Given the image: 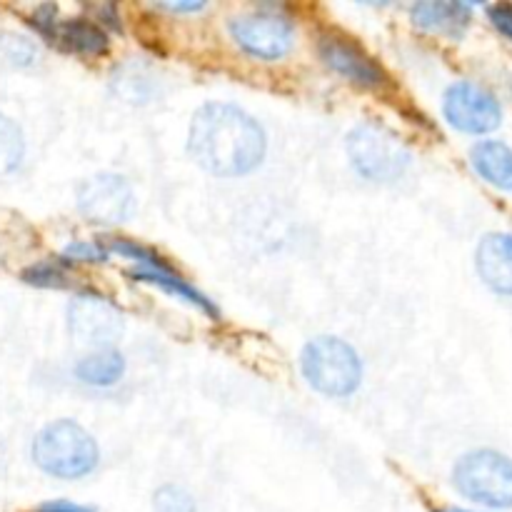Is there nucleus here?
I'll use <instances>...</instances> for the list:
<instances>
[{
    "mask_svg": "<svg viewBox=\"0 0 512 512\" xmlns=\"http://www.w3.org/2000/svg\"><path fill=\"white\" fill-rule=\"evenodd\" d=\"M188 150L210 175L240 178L263 163L268 140L258 120L238 105L205 103L190 123Z\"/></svg>",
    "mask_w": 512,
    "mask_h": 512,
    "instance_id": "f257e3e1",
    "label": "nucleus"
},
{
    "mask_svg": "<svg viewBox=\"0 0 512 512\" xmlns=\"http://www.w3.org/2000/svg\"><path fill=\"white\" fill-rule=\"evenodd\" d=\"M33 460L43 473L60 480H78L98 468L100 450L85 428L73 420L45 425L33 440Z\"/></svg>",
    "mask_w": 512,
    "mask_h": 512,
    "instance_id": "f03ea898",
    "label": "nucleus"
},
{
    "mask_svg": "<svg viewBox=\"0 0 512 512\" xmlns=\"http://www.w3.org/2000/svg\"><path fill=\"white\" fill-rule=\"evenodd\" d=\"M300 368L305 380L328 398H348L363 380V363L345 340L320 335L303 348Z\"/></svg>",
    "mask_w": 512,
    "mask_h": 512,
    "instance_id": "7ed1b4c3",
    "label": "nucleus"
},
{
    "mask_svg": "<svg viewBox=\"0 0 512 512\" xmlns=\"http://www.w3.org/2000/svg\"><path fill=\"white\" fill-rule=\"evenodd\" d=\"M453 485L470 503L508 510L512 508V460L498 450L465 453L453 468Z\"/></svg>",
    "mask_w": 512,
    "mask_h": 512,
    "instance_id": "20e7f679",
    "label": "nucleus"
},
{
    "mask_svg": "<svg viewBox=\"0 0 512 512\" xmlns=\"http://www.w3.org/2000/svg\"><path fill=\"white\" fill-rule=\"evenodd\" d=\"M348 158L363 178L375 183H393L408 170L410 150L393 130L365 120L350 130Z\"/></svg>",
    "mask_w": 512,
    "mask_h": 512,
    "instance_id": "39448f33",
    "label": "nucleus"
},
{
    "mask_svg": "<svg viewBox=\"0 0 512 512\" xmlns=\"http://www.w3.org/2000/svg\"><path fill=\"white\" fill-rule=\"evenodd\" d=\"M235 43L260 60H280L293 50L295 28L288 18L275 13L238 15L228 23Z\"/></svg>",
    "mask_w": 512,
    "mask_h": 512,
    "instance_id": "423d86ee",
    "label": "nucleus"
},
{
    "mask_svg": "<svg viewBox=\"0 0 512 512\" xmlns=\"http://www.w3.org/2000/svg\"><path fill=\"white\" fill-rule=\"evenodd\" d=\"M443 113L453 128L470 135L493 133L503 120V108L495 95L470 80L450 85L443 98Z\"/></svg>",
    "mask_w": 512,
    "mask_h": 512,
    "instance_id": "0eeeda50",
    "label": "nucleus"
},
{
    "mask_svg": "<svg viewBox=\"0 0 512 512\" xmlns=\"http://www.w3.org/2000/svg\"><path fill=\"white\" fill-rule=\"evenodd\" d=\"M78 210L93 223H125L135 213L133 188L123 175L98 173L78 188Z\"/></svg>",
    "mask_w": 512,
    "mask_h": 512,
    "instance_id": "6e6552de",
    "label": "nucleus"
},
{
    "mask_svg": "<svg viewBox=\"0 0 512 512\" xmlns=\"http://www.w3.org/2000/svg\"><path fill=\"white\" fill-rule=\"evenodd\" d=\"M123 315L100 295H78L68 305V328L78 343L103 350L123 335Z\"/></svg>",
    "mask_w": 512,
    "mask_h": 512,
    "instance_id": "1a4fd4ad",
    "label": "nucleus"
},
{
    "mask_svg": "<svg viewBox=\"0 0 512 512\" xmlns=\"http://www.w3.org/2000/svg\"><path fill=\"white\" fill-rule=\"evenodd\" d=\"M30 23L40 30L48 40H53L60 48L78 55H103L108 53V35L98 23L85 18L58 20V10L53 5H43L33 13Z\"/></svg>",
    "mask_w": 512,
    "mask_h": 512,
    "instance_id": "9d476101",
    "label": "nucleus"
},
{
    "mask_svg": "<svg viewBox=\"0 0 512 512\" xmlns=\"http://www.w3.org/2000/svg\"><path fill=\"white\" fill-rule=\"evenodd\" d=\"M318 50L330 70H335L360 88H383L388 83L385 70L360 45L350 43L348 38H323Z\"/></svg>",
    "mask_w": 512,
    "mask_h": 512,
    "instance_id": "9b49d317",
    "label": "nucleus"
},
{
    "mask_svg": "<svg viewBox=\"0 0 512 512\" xmlns=\"http://www.w3.org/2000/svg\"><path fill=\"white\" fill-rule=\"evenodd\" d=\"M478 275L490 290L500 295H512V235L490 233L480 240L475 255Z\"/></svg>",
    "mask_w": 512,
    "mask_h": 512,
    "instance_id": "f8f14e48",
    "label": "nucleus"
},
{
    "mask_svg": "<svg viewBox=\"0 0 512 512\" xmlns=\"http://www.w3.org/2000/svg\"><path fill=\"white\" fill-rule=\"evenodd\" d=\"M410 15H413V23L418 28L430 30V33L450 35V38H460L470 25V5L458 3V0L455 3L425 0V3L413 5Z\"/></svg>",
    "mask_w": 512,
    "mask_h": 512,
    "instance_id": "ddd939ff",
    "label": "nucleus"
},
{
    "mask_svg": "<svg viewBox=\"0 0 512 512\" xmlns=\"http://www.w3.org/2000/svg\"><path fill=\"white\" fill-rule=\"evenodd\" d=\"M130 278H133L135 283H148V285H155V288H163L165 293L175 295L178 300H185V303L200 308L208 318L220 320V310L215 308L213 300L205 298L198 288H193L188 280H183L178 273H173L168 265H163V268H138L130 273Z\"/></svg>",
    "mask_w": 512,
    "mask_h": 512,
    "instance_id": "4468645a",
    "label": "nucleus"
},
{
    "mask_svg": "<svg viewBox=\"0 0 512 512\" xmlns=\"http://www.w3.org/2000/svg\"><path fill=\"white\" fill-rule=\"evenodd\" d=\"M473 168L488 180L490 185L512 193V150L500 140H483L470 153Z\"/></svg>",
    "mask_w": 512,
    "mask_h": 512,
    "instance_id": "2eb2a0df",
    "label": "nucleus"
},
{
    "mask_svg": "<svg viewBox=\"0 0 512 512\" xmlns=\"http://www.w3.org/2000/svg\"><path fill=\"white\" fill-rule=\"evenodd\" d=\"M125 373V358L113 348L93 350L90 355L78 360L75 365V378L90 388H110L118 383Z\"/></svg>",
    "mask_w": 512,
    "mask_h": 512,
    "instance_id": "dca6fc26",
    "label": "nucleus"
},
{
    "mask_svg": "<svg viewBox=\"0 0 512 512\" xmlns=\"http://www.w3.org/2000/svg\"><path fill=\"white\" fill-rule=\"evenodd\" d=\"M155 85L158 83H155L153 75H148V68L138 60L125 63L115 73V90H120V95L130 103H148L155 93Z\"/></svg>",
    "mask_w": 512,
    "mask_h": 512,
    "instance_id": "f3484780",
    "label": "nucleus"
},
{
    "mask_svg": "<svg viewBox=\"0 0 512 512\" xmlns=\"http://www.w3.org/2000/svg\"><path fill=\"white\" fill-rule=\"evenodd\" d=\"M25 155V140L18 125L0 113V175L13 173Z\"/></svg>",
    "mask_w": 512,
    "mask_h": 512,
    "instance_id": "a211bd4d",
    "label": "nucleus"
},
{
    "mask_svg": "<svg viewBox=\"0 0 512 512\" xmlns=\"http://www.w3.org/2000/svg\"><path fill=\"white\" fill-rule=\"evenodd\" d=\"M153 510L155 512H198L195 498L180 485H160L153 495Z\"/></svg>",
    "mask_w": 512,
    "mask_h": 512,
    "instance_id": "6ab92c4d",
    "label": "nucleus"
},
{
    "mask_svg": "<svg viewBox=\"0 0 512 512\" xmlns=\"http://www.w3.org/2000/svg\"><path fill=\"white\" fill-rule=\"evenodd\" d=\"M105 248H108V253L113 250V253L118 255H125V258L135 260V263L140 265V268H163V258L160 255H155L153 250L143 248V245H138L135 240H125V238H110L108 243H105Z\"/></svg>",
    "mask_w": 512,
    "mask_h": 512,
    "instance_id": "aec40b11",
    "label": "nucleus"
},
{
    "mask_svg": "<svg viewBox=\"0 0 512 512\" xmlns=\"http://www.w3.org/2000/svg\"><path fill=\"white\" fill-rule=\"evenodd\" d=\"M65 263H68V260H63V263L45 260V263L33 265V268H28L23 273L25 283L38 285V288H65V285H68V280H65V270H63Z\"/></svg>",
    "mask_w": 512,
    "mask_h": 512,
    "instance_id": "412c9836",
    "label": "nucleus"
},
{
    "mask_svg": "<svg viewBox=\"0 0 512 512\" xmlns=\"http://www.w3.org/2000/svg\"><path fill=\"white\" fill-rule=\"evenodd\" d=\"M0 50L5 53V58L18 65H30L35 60V45L30 40L20 38V35H3Z\"/></svg>",
    "mask_w": 512,
    "mask_h": 512,
    "instance_id": "4be33fe9",
    "label": "nucleus"
},
{
    "mask_svg": "<svg viewBox=\"0 0 512 512\" xmlns=\"http://www.w3.org/2000/svg\"><path fill=\"white\" fill-rule=\"evenodd\" d=\"M65 260H83V263H103V260H108V248L100 243H83V240H78V243L68 245V250H65Z\"/></svg>",
    "mask_w": 512,
    "mask_h": 512,
    "instance_id": "5701e85b",
    "label": "nucleus"
},
{
    "mask_svg": "<svg viewBox=\"0 0 512 512\" xmlns=\"http://www.w3.org/2000/svg\"><path fill=\"white\" fill-rule=\"evenodd\" d=\"M488 18L505 38L512 40V3H495L488 8Z\"/></svg>",
    "mask_w": 512,
    "mask_h": 512,
    "instance_id": "b1692460",
    "label": "nucleus"
},
{
    "mask_svg": "<svg viewBox=\"0 0 512 512\" xmlns=\"http://www.w3.org/2000/svg\"><path fill=\"white\" fill-rule=\"evenodd\" d=\"M33 512H95V508L73 503V500H48V503L38 505Z\"/></svg>",
    "mask_w": 512,
    "mask_h": 512,
    "instance_id": "393cba45",
    "label": "nucleus"
},
{
    "mask_svg": "<svg viewBox=\"0 0 512 512\" xmlns=\"http://www.w3.org/2000/svg\"><path fill=\"white\" fill-rule=\"evenodd\" d=\"M158 8L170 10V13H198L205 8V3L200 0H190V3H158Z\"/></svg>",
    "mask_w": 512,
    "mask_h": 512,
    "instance_id": "a878e982",
    "label": "nucleus"
},
{
    "mask_svg": "<svg viewBox=\"0 0 512 512\" xmlns=\"http://www.w3.org/2000/svg\"><path fill=\"white\" fill-rule=\"evenodd\" d=\"M435 512H473V510H463V508H448V510H435Z\"/></svg>",
    "mask_w": 512,
    "mask_h": 512,
    "instance_id": "bb28decb",
    "label": "nucleus"
}]
</instances>
